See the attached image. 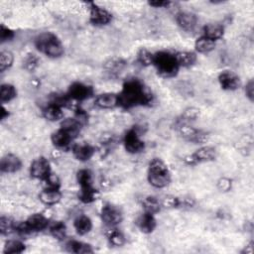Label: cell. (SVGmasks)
I'll use <instances>...</instances> for the list:
<instances>
[{
	"label": "cell",
	"mask_w": 254,
	"mask_h": 254,
	"mask_svg": "<svg viewBox=\"0 0 254 254\" xmlns=\"http://www.w3.org/2000/svg\"><path fill=\"white\" fill-rule=\"evenodd\" d=\"M217 156V152L214 147L204 146L196 150L193 154L185 159V161L189 165H197L201 163H208L214 161Z\"/></svg>",
	"instance_id": "8992f818"
},
{
	"label": "cell",
	"mask_w": 254,
	"mask_h": 254,
	"mask_svg": "<svg viewBox=\"0 0 254 254\" xmlns=\"http://www.w3.org/2000/svg\"><path fill=\"white\" fill-rule=\"evenodd\" d=\"M176 22L178 26L185 31H193L198 23V18L195 14L190 12H179L176 15Z\"/></svg>",
	"instance_id": "ac0fdd59"
},
{
	"label": "cell",
	"mask_w": 254,
	"mask_h": 254,
	"mask_svg": "<svg viewBox=\"0 0 254 254\" xmlns=\"http://www.w3.org/2000/svg\"><path fill=\"white\" fill-rule=\"evenodd\" d=\"M22 167L21 159L14 154H6L2 157L0 162V170L2 173H15Z\"/></svg>",
	"instance_id": "5bb4252c"
},
{
	"label": "cell",
	"mask_w": 254,
	"mask_h": 254,
	"mask_svg": "<svg viewBox=\"0 0 254 254\" xmlns=\"http://www.w3.org/2000/svg\"><path fill=\"white\" fill-rule=\"evenodd\" d=\"M245 94L247 99L252 103L254 101V82L250 80L245 85Z\"/></svg>",
	"instance_id": "ee69618b"
},
{
	"label": "cell",
	"mask_w": 254,
	"mask_h": 254,
	"mask_svg": "<svg viewBox=\"0 0 254 254\" xmlns=\"http://www.w3.org/2000/svg\"><path fill=\"white\" fill-rule=\"evenodd\" d=\"M66 249L67 251L71 253H76V254H86V253H92L93 249L90 244L85 243L83 241L79 240H69L66 243Z\"/></svg>",
	"instance_id": "4316f807"
},
{
	"label": "cell",
	"mask_w": 254,
	"mask_h": 254,
	"mask_svg": "<svg viewBox=\"0 0 254 254\" xmlns=\"http://www.w3.org/2000/svg\"><path fill=\"white\" fill-rule=\"evenodd\" d=\"M94 106L102 109H111L118 106V93L106 92L98 95Z\"/></svg>",
	"instance_id": "2e32d148"
},
{
	"label": "cell",
	"mask_w": 254,
	"mask_h": 254,
	"mask_svg": "<svg viewBox=\"0 0 254 254\" xmlns=\"http://www.w3.org/2000/svg\"><path fill=\"white\" fill-rule=\"evenodd\" d=\"M112 20V14L95 3H90L89 22L95 26H106Z\"/></svg>",
	"instance_id": "7c38bea8"
},
{
	"label": "cell",
	"mask_w": 254,
	"mask_h": 254,
	"mask_svg": "<svg viewBox=\"0 0 254 254\" xmlns=\"http://www.w3.org/2000/svg\"><path fill=\"white\" fill-rule=\"evenodd\" d=\"M17 97V90L14 85L10 84H3L0 87V102L6 104L13 101Z\"/></svg>",
	"instance_id": "f1b7e54d"
},
{
	"label": "cell",
	"mask_w": 254,
	"mask_h": 254,
	"mask_svg": "<svg viewBox=\"0 0 254 254\" xmlns=\"http://www.w3.org/2000/svg\"><path fill=\"white\" fill-rule=\"evenodd\" d=\"M180 68H190L197 62V55L194 52L180 51L174 54Z\"/></svg>",
	"instance_id": "44dd1931"
},
{
	"label": "cell",
	"mask_w": 254,
	"mask_h": 254,
	"mask_svg": "<svg viewBox=\"0 0 254 254\" xmlns=\"http://www.w3.org/2000/svg\"><path fill=\"white\" fill-rule=\"evenodd\" d=\"M241 253H246V254H252L253 253V243L250 242L242 251Z\"/></svg>",
	"instance_id": "7dc6e473"
},
{
	"label": "cell",
	"mask_w": 254,
	"mask_h": 254,
	"mask_svg": "<svg viewBox=\"0 0 254 254\" xmlns=\"http://www.w3.org/2000/svg\"><path fill=\"white\" fill-rule=\"evenodd\" d=\"M195 48L196 51L201 54H209L214 50L215 42L211 39H208L205 36H202L197 39L195 43Z\"/></svg>",
	"instance_id": "f546056e"
},
{
	"label": "cell",
	"mask_w": 254,
	"mask_h": 254,
	"mask_svg": "<svg viewBox=\"0 0 254 254\" xmlns=\"http://www.w3.org/2000/svg\"><path fill=\"white\" fill-rule=\"evenodd\" d=\"M142 206L144 209V212H151V213H157L159 211L161 210V202L159 201L157 198L155 197H146L143 201H142Z\"/></svg>",
	"instance_id": "d6a6232c"
},
{
	"label": "cell",
	"mask_w": 254,
	"mask_h": 254,
	"mask_svg": "<svg viewBox=\"0 0 254 254\" xmlns=\"http://www.w3.org/2000/svg\"><path fill=\"white\" fill-rule=\"evenodd\" d=\"M125 67H126V62L123 59L112 58L106 63L105 70L106 71V73H108L111 76H117L120 73H122Z\"/></svg>",
	"instance_id": "d4e9b609"
},
{
	"label": "cell",
	"mask_w": 254,
	"mask_h": 254,
	"mask_svg": "<svg viewBox=\"0 0 254 254\" xmlns=\"http://www.w3.org/2000/svg\"><path fill=\"white\" fill-rule=\"evenodd\" d=\"M153 60L154 54L145 48L140 49L137 53V62L143 67L153 66Z\"/></svg>",
	"instance_id": "d590c367"
},
{
	"label": "cell",
	"mask_w": 254,
	"mask_h": 254,
	"mask_svg": "<svg viewBox=\"0 0 254 254\" xmlns=\"http://www.w3.org/2000/svg\"><path fill=\"white\" fill-rule=\"evenodd\" d=\"M153 103V95L144 84L136 78L128 79L118 93V106L123 109H131L137 106H148Z\"/></svg>",
	"instance_id": "6da1fadb"
},
{
	"label": "cell",
	"mask_w": 254,
	"mask_h": 254,
	"mask_svg": "<svg viewBox=\"0 0 254 254\" xmlns=\"http://www.w3.org/2000/svg\"><path fill=\"white\" fill-rule=\"evenodd\" d=\"M123 144L126 151L130 154H139L145 149V143L141 140L136 128H131L125 133Z\"/></svg>",
	"instance_id": "ba28073f"
},
{
	"label": "cell",
	"mask_w": 254,
	"mask_h": 254,
	"mask_svg": "<svg viewBox=\"0 0 254 254\" xmlns=\"http://www.w3.org/2000/svg\"><path fill=\"white\" fill-rule=\"evenodd\" d=\"M136 226L140 230L141 233L149 234L152 233L156 227H157V221L154 216V213L144 212L136 220Z\"/></svg>",
	"instance_id": "9a60e30c"
},
{
	"label": "cell",
	"mask_w": 254,
	"mask_h": 254,
	"mask_svg": "<svg viewBox=\"0 0 254 254\" xmlns=\"http://www.w3.org/2000/svg\"><path fill=\"white\" fill-rule=\"evenodd\" d=\"M74 117L77 118V119L83 124V126L85 125V124L87 123V120H88V115H87V113H86L85 110L81 109V108L76 109V112H75V116H74Z\"/></svg>",
	"instance_id": "f6af8a7d"
},
{
	"label": "cell",
	"mask_w": 254,
	"mask_h": 254,
	"mask_svg": "<svg viewBox=\"0 0 254 254\" xmlns=\"http://www.w3.org/2000/svg\"><path fill=\"white\" fill-rule=\"evenodd\" d=\"M61 128L67 131L74 138H76L83 128V124L75 117L63 119L61 122Z\"/></svg>",
	"instance_id": "7402d4cb"
},
{
	"label": "cell",
	"mask_w": 254,
	"mask_h": 254,
	"mask_svg": "<svg viewBox=\"0 0 254 254\" xmlns=\"http://www.w3.org/2000/svg\"><path fill=\"white\" fill-rule=\"evenodd\" d=\"M49 232L53 237L58 240H65L67 237V227L63 221H56L49 228Z\"/></svg>",
	"instance_id": "4dcf8cb0"
},
{
	"label": "cell",
	"mask_w": 254,
	"mask_h": 254,
	"mask_svg": "<svg viewBox=\"0 0 254 254\" xmlns=\"http://www.w3.org/2000/svg\"><path fill=\"white\" fill-rule=\"evenodd\" d=\"M200 116V110L197 109V108H194V107H190V108H187L184 113L182 114V121L181 122H184V123H187L189 121H193V120H196L198 117Z\"/></svg>",
	"instance_id": "60d3db41"
},
{
	"label": "cell",
	"mask_w": 254,
	"mask_h": 254,
	"mask_svg": "<svg viewBox=\"0 0 254 254\" xmlns=\"http://www.w3.org/2000/svg\"><path fill=\"white\" fill-rule=\"evenodd\" d=\"M100 196L99 190L92 186L81 188L79 192V200L84 204H91L98 200Z\"/></svg>",
	"instance_id": "cb8c5ba5"
},
{
	"label": "cell",
	"mask_w": 254,
	"mask_h": 254,
	"mask_svg": "<svg viewBox=\"0 0 254 254\" xmlns=\"http://www.w3.org/2000/svg\"><path fill=\"white\" fill-rule=\"evenodd\" d=\"M39 66V58L34 54H29L24 60V67L29 72H34Z\"/></svg>",
	"instance_id": "ab89813d"
},
{
	"label": "cell",
	"mask_w": 254,
	"mask_h": 254,
	"mask_svg": "<svg viewBox=\"0 0 254 254\" xmlns=\"http://www.w3.org/2000/svg\"><path fill=\"white\" fill-rule=\"evenodd\" d=\"M73 154L77 160L81 162H86L90 160L91 157L95 153V149L93 146L87 143H83V144H76L72 148Z\"/></svg>",
	"instance_id": "ffe728a7"
},
{
	"label": "cell",
	"mask_w": 254,
	"mask_h": 254,
	"mask_svg": "<svg viewBox=\"0 0 254 254\" xmlns=\"http://www.w3.org/2000/svg\"><path fill=\"white\" fill-rule=\"evenodd\" d=\"M108 241L111 245L116 246V247H120V246H123L125 244L126 238L120 231L112 230L108 234Z\"/></svg>",
	"instance_id": "f35d334b"
},
{
	"label": "cell",
	"mask_w": 254,
	"mask_h": 254,
	"mask_svg": "<svg viewBox=\"0 0 254 254\" xmlns=\"http://www.w3.org/2000/svg\"><path fill=\"white\" fill-rule=\"evenodd\" d=\"M218 83L220 87L225 90H235L240 86L239 77L232 71H224L218 75Z\"/></svg>",
	"instance_id": "4fadbf2b"
},
{
	"label": "cell",
	"mask_w": 254,
	"mask_h": 254,
	"mask_svg": "<svg viewBox=\"0 0 254 254\" xmlns=\"http://www.w3.org/2000/svg\"><path fill=\"white\" fill-rule=\"evenodd\" d=\"M74 228L78 234L85 235L92 230V221L87 215L81 214L74 220Z\"/></svg>",
	"instance_id": "603a6c76"
},
{
	"label": "cell",
	"mask_w": 254,
	"mask_h": 254,
	"mask_svg": "<svg viewBox=\"0 0 254 254\" xmlns=\"http://www.w3.org/2000/svg\"><path fill=\"white\" fill-rule=\"evenodd\" d=\"M26 249V245L21 240L11 239L6 241L3 249V253L5 254H19L24 252Z\"/></svg>",
	"instance_id": "1f68e13d"
},
{
	"label": "cell",
	"mask_w": 254,
	"mask_h": 254,
	"mask_svg": "<svg viewBox=\"0 0 254 254\" xmlns=\"http://www.w3.org/2000/svg\"><path fill=\"white\" fill-rule=\"evenodd\" d=\"M30 175L32 178L45 182L52 175L50 162L45 157L37 158L30 166Z\"/></svg>",
	"instance_id": "9c48e42d"
},
{
	"label": "cell",
	"mask_w": 254,
	"mask_h": 254,
	"mask_svg": "<svg viewBox=\"0 0 254 254\" xmlns=\"http://www.w3.org/2000/svg\"><path fill=\"white\" fill-rule=\"evenodd\" d=\"M71 99L67 93H54L50 98V104L56 105L62 108L69 107L71 105Z\"/></svg>",
	"instance_id": "e575fe53"
},
{
	"label": "cell",
	"mask_w": 254,
	"mask_h": 254,
	"mask_svg": "<svg viewBox=\"0 0 254 254\" xmlns=\"http://www.w3.org/2000/svg\"><path fill=\"white\" fill-rule=\"evenodd\" d=\"M147 179L149 184L157 189H163L171 183V173L167 164L159 158H154L149 163Z\"/></svg>",
	"instance_id": "3957f363"
},
{
	"label": "cell",
	"mask_w": 254,
	"mask_h": 254,
	"mask_svg": "<svg viewBox=\"0 0 254 254\" xmlns=\"http://www.w3.org/2000/svg\"><path fill=\"white\" fill-rule=\"evenodd\" d=\"M170 4H171L170 1H151V2H149V5L155 7V8L168 7Z\"/></svg>",
	"instance_id": "bcb514c9"
},
{
	"label": "cell",
	"mask_w": 254,
	"mask_h": 254,
	"mask_svg": "<svg viewBox=\"0 0 254 254\" xmlns=\"http://www.w3.org/2000/svg\"><path fill=\"white\" fill-rule=\"evenodd\" d=\"M13 38H14V32L2 24L1 27H0V40H1V43L11 41Z\"/></svg>",
	"instance_id": "b9f144b4"
},
{
	"label": "cell",
	"mask_w": 254,
	"mask_h": 254,
	"mask_svg": "<svg viewBox=\"0 0 254 254\" xmlns=\"http://www.w3.org/2000/svg\"><path fill=\"white\" fill-rule=\"evenodd\" d=\"M35 47L38 51L45 54L49 58L57 59L65 53L64 45L61 40L51 32H45L38 35L35 39Z\"/></svg>",
	"instance_id": "277c9868"
},
{
	"label": "cell",
	"mask_w": 254,
	"mask_h": 254,
	"mask_svg": "<svg viewBox=\"0 0 254 254\" xmlns=\"http://www.w3.org/2000/svg\"><path fill=\"white\" fill-rule=\"evenodd\" d=\"M1 110H2V111H1V120H4L6 117H8L9 113H8V111H7L4 107H2Z\"/></svg>",
	"instance_id": "c3c4849f"
},
{
	"label": "cell",
	"mask_w": 254,
	"mask_h": 254,
	"mask_svg": "<svg viewBox=\"0 0 254 254\" xmlns=\"http://www.w3.org/2000/svg\"><path fill=\"white\" fill-rule=\"evenodd\" d=\"M225 34V28L220 24H208L204 27V35L208 39L216 41Z\"/></svg>",
	"instance_id": "484cf974"
},
{
	"label": "cell",
	"mask_w": 254,
	"mask_h": 254,
	"mask_svg": "<svg viewBox=\"0 0 254 254\" xmlns=\"http://www.w3.org/2000/svg\"><path fill=\"white\" fill-rule=\"evenodd\" d=\"M39 199L42 204L46 206H55L60 203L62 199V193L60 188H48L46 187L39 195Z\"/></svg>",
	"instance_id": "d6986e66"
},
{
	"label": "cell",
	"mask_w": 254,
	"mask_h": 254,
	"mask_svg": "<svg viewBox=\"0 0 254 254\" xmlns=\"http://www.w3.org/2000/svg\"><path fill=\"white\" fill-rule=\"evenodd\" d=\"M16 222L7 216H1L0 218V233L2 235H8L13 232H16Z\"/></svg>",
	"instance_id": "836d02e7"
},
{
	"label": "cell",
	"mask_w": 254,
	"mask_h": 254,
	"mask_svg": "<svg viewBox=\"0 0 254 254\" xmlns=\"http://www.w3.org/2000/svg\"><path fill=\"white\" fill-rule=\"evenodd\" d=\"M49 219L42 213H34L27 218V220L17 224L16 233L26 235L33 233H39L49 227Z\"/></svg>",
	"instance_id": "5b68a950"
},
{
	"label": "cell",
	"mask_w": 254,
	"mask_h": 254,
	"mask_svg": "<svg viewBox=\"0 0 254 254\" xmlns=\"http://www.w3.org/2000/svg\"><path fill=\"white\" fill-rule=\"evenodd\" d=\"M14 62V56L9 51H2L0 53V71L2 73L11 68Z\"/></svg>",
	"instance_id": "8d00e7d4"
},
{
	"label": "cell",
	"mask_w": 254,
	"mask_h": 254,
	"mask_svg": "<svg viewBox=\"0 0 254 254\" xmlns=\"http://www.w3.org/2000/svg\"><path fill=\"white\" fill-rule=\"evenodd\" d=\"M178 130L183 138L190 142L202 144L208 140V134L206 132L194 128V127L190 126L184 122H180L178 126Z\"/></svg>",
	"instance_id": "8fae6325"
},
{
	"label": "cell",
	"mask_w": 254,
	"mask_h": 254,
	"mask_svg": "<svg viewBox=\"0 0 254 254\" xmlns=\"http://www.w3.org/2000/svg\"><path fill=\"white\" fill-rule=\"evenodd\" d=\"M67 94L69 95V98L72 101L84 102L92 97L93 88H92V86L85 85L84 83L75 82L70 85Z\"/></svg>",
	"instance_id": "30bf717a"
},
{
	"label": "cell",
	"mask_w": 254,
	"mask_h": 254,
	"mask_svg": "<svg viewBox=\"0 0 254 254\" xmlns=\"http://www.w3.org/2000/svg\"><path fill=\"white\" fill-rule=\"evenodd\" d=\"M77 181L81 188L92 186V174L88 169H82L77 173Z\"/></svg>",
	"instance_id": "74e56055"
},
{
	"label": "cell",
	"mask_w": 254,
	"mask_h": 254,
	"mask_svg": "<svg viewBox=\"0 0 254 254\" xmlns=\"http://www.w3.org/2000/svg\"><path fill=\"white\" fill-rule=\"evenodd\" d=\"M75 138L69 134L67 131L60 128L59 130L55 131L51 136V141L53 145L59 149L66 150L69 149L73 143V140Z\"/></svg>",
	"instance_id": "e0dca14e"
},
{
	"label": "cell",
	"mask_w": 254,
	"mask_h": 254,
	"mask_svg": "<svg viewBox=\"0 0 254 254\" xmlns=\"http://www.w3.org/2000/svg\"><path fill=\"white\" fill-rule=\"evenodd\" d=\"M153 66L159 76L165 79H171L177 76L180 67L175 55L168 51H159L154 54Z\"/></svg>",
	"instance_id": "7a4b0ae2"
},
{
	"label": "cell",
	"mask_w": 254,
	"mask_h": 254,
	"mask_svg": "<svg viewBox=\"0 0 254 254\" xmlns=\"http://www.w3.org/2000/svg\"><path fill=\"white\" fill-rule=\"evenodd\" d=\"M232 180L228 178H221L217 181V188L220 192H229L232 189Z\"/></svg>",
	"instance_id": "7bdbcfd3"
},
{
	"label": "cell",
	"mask_w": 254,
	"mask_h": 254,
	"mask_svg": "<svg viewBox=\"0 0 254 254\" xmlns=\"http://www.w3.org/2000/svg\"><path fill=\"white\" fill-rule=\"evenodd\" d=\"M43 116L49 120V121H59L62 120L64 117V111L63 108L53 105V104H49L47 106H45L42 110Z\"/></svg>",
	"instance_id": "83f0119b"
},
{
	"label": "cell",
	"mask_w": 254,
	"mask_h": 254,
	"mask_svg": "<svg viewBox=\"0 0 254 254\" xmlns=\"http://www.w3.org/2000/svg\"><path fill=\"white\" fill-rule=\"evenodd\" d=\"M101 216L105 225L109 228H114L121 224L123 219V213L121 210L112 204H106L102 211H101Z\"/></svg>",
	"instance_id": "52a82bcc"
}]
</instances>
